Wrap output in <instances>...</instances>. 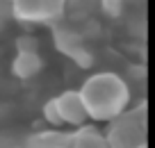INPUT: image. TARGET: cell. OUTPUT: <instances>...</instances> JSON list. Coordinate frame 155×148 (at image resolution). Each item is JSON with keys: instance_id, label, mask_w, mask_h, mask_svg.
Masks as SVG:
<instances>
[{"instance_id": "1", "label": "cell", "mask_w": 155, "mask_h": 148, "mask_svg": "<svg viewBox=\"0 0 155 148\" xmlns=\"http://www.w3.org/2000/svg\"><path fill=\"white\" fill-rule=\"evenodd\" d=\"M80 96H82L89 119L110 121L126 110L130 91L116 73H96L82 84Z\"/></svg>"}, {"instance_id": "2", "label": "cell", "mask_w": 155, "mask_h": 148, "mask_svg": "<svg viewBox=\"0 0 155 148\" xmlns=\"http://www.w3.org/2000/svg\"><path fill=\"white\" fill-rule=\"evenodd\" d=\"M66 0H12V14L23 23H48L64 14Z\"/></svg>"}, {"instance_id": "3", "label": "cell", "mask_w": 155, "mask_h": 148, "mask_svg": "<svg viewBox=\"0 0 155 148\" xmlns=\"http://www.w3.org/2000/svg\"><path fill=\"white\" fill-rule=\"evenodd\" d=\"M57 107H59V114H62V121L68 123V125H84L89 121L87 107L82 103V96L75 89H68L64 94H59L57 96Z\"/></svg>"}, {"instance_id": "4", "label": "cell", "mask_w": 155, "mask_h": 148, "mask_svg": "<svg viewBox=\"0 0 155 148\" xmlns=\"http://www.w3.org/2000/svg\"><path fill=\"white\" fill-rule=\"evenodd\" d=\"M41 68H44V59H41V55L37 50H18V55L12 62V71L21 80L34 77L37 73H41Z\"/></svg>"}, {"instance_id": "5", "label": "cell", "mask_w": 155, "mask_h": 148, "mask_svg": "<svg viewBox=\"0 0 155 148\" xmlns=\"http://www.w3.org/2000/svg\"><path fill=\"white\" fill-rule=\"evenodd\" d=\"M71 139H73L71 148H110L107 146L105 134H101L96 128H91V125L82 128L75 137H71Z\"/></svg>"}, {"instance_id": "6", "label": "cell", "mask_w": 155, "mask_h": 148, "mask_svg": "<svg viewBox=\"0 0 155 148\" xmlns=\"http://www.w3.org/2000/svg\"><path fill=\"white\" fill-rule=\"evenodd\" d=\"M66 139L64 134H57V132H41V134H34L30 139L28 148H64L66 146Z\"/></svg>"}, {"instance_id": "7", "label": "cell", "mask_w": 155, "mask_h": 148, "mask_svg": "<svg viewBox=\"0 0 155 148\" xmlns=\"http://www.w3.org/2000/svg\"><path fill=\"white\" fill-rule=\"evenodd\" d=\"M44 119L48 121L50 125H64L62 114H59V107H57V98H50V100L44 105Z\"/></svg>"}, {"instance_id": "8", "label": "cell", "mask_w": 155, "mask_h": 148, "mask_svg": "<svg viewBox=\"0 0 155 148\" xmlns=\"http://www.w3.org/2000/svg\"><path fill=\"white\" fill-rule=\"evenodd\" d=\"M98 2H101L103 12L112 18H119L123 14V0H98Z\"/></svg>"}, {"instance_id": "9", "label": "cell", "mask_w": 155, "mask_h": 148, "mask_svg": "<svg viewBox=\"0 0 155 148\" xmlns=\"http://www.w3.org/2000/svg\"><path fill=\"white\" fill-rule=\"evenodd\" d=\"M16 43H18V50H37L39 48V41L34 37H21Z\"/></svg>"}, {"instance_id": "10", "label": "cell", "mask_w": 155, "mask_h": 148, "mask_svg": "<svg viewBox=\"0 0 155 148\" xmlns=\"http://www.w3.org/2000/svg\"><path fill=\"white\" fill-rule=\"evenodd\" d=\"M66 2H71V5H78L80 0H66ZM82 2H84V9H87V7H91L94 2H96V0H82Z\"/></svg>"}, {"instance_id": "11", "label": "cell", "mask_w": 155, "mask_h": 148, "mask_svg": "<svg viewBox=\"0 0 155 148\" xmlns=\"http://www.w3.org/2000/svg\"><path fill=\"white\" fill-rule=\"evenodd\" d=\"M135 148H146V143H137V146Z\"/></svg>"}]
</instances>
